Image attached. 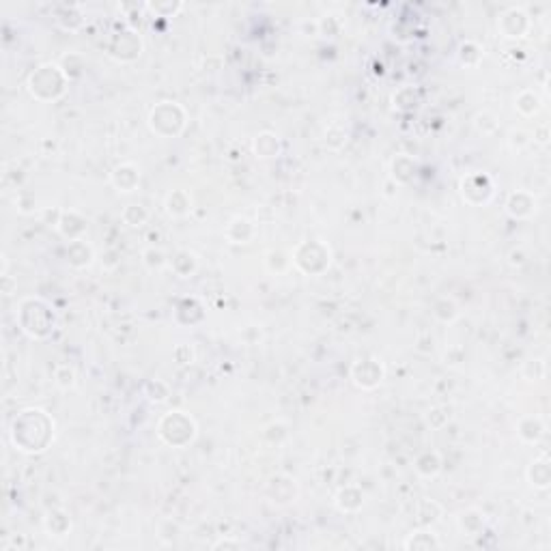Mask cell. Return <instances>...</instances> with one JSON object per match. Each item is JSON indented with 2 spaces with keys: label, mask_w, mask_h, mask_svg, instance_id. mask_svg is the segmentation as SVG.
<instances>
[{
  "label": "cell",
  "mask_w": 551,
  "mask_h": 551,
  "mask_svg": "<svg viewBox=\"0 0 551 551\" xmlns=\"http://www.w3.org/2000/svg\"><path fill=\"white\" fill-rule=\"evenodd\" d=\"M142 263L147 265V268H149L151 272H156V270L166 268V265H168V259H166L164 250L156 248V245H151V248H147V250L142 252Z\"/></svg>",
  "instance_id": "1f68e13d"
},
{
  "label": "cell",
  "mask_w": 551,
  "mask_h": 551,
  "mask_svg": "<svg viewBox=\"0 0 551 551\" xmlns=\"http://www.w3.org/2000/svg\"><path fill=\"white\" fill-rule=\"evenodd\" d=\"M459 527L465 532L467 536H478L485 530V517L478 510H467L459 517Z\"/></svg>",
  "instance_id": "484cf974"
},
{
  "label": "cell",
  "mask_w": 551,
  "mask_h": 551,
  "mask_svg": "<svg viewBox=\"0 0 551 551\" xmlns=\"http://www.w3.org/2000/svg\"><path fill=\"white\" fill-rule=\"evenodd\" d=\"M17 323L24 334H28L30 338H48L56 326L54 312L50 310V306L39 299V297H26L20 301V308H17Z\"/></svg>",
  "instance_id": "7a4b0ae2"
},
{
  "label": "cell",
  "mask_w": 551,
  "mask_h": 551,
  "mask_svg": "<svg viewBox=\"0 0 551 551\" xmlns=\"http://www.w3.org/2000/svg\"><path fill=\"white\" fill-rule=\"evenodd\" d=\"M527 144L530 142V134H525V131H512L510 134V144L515 147V144Z\"/></svg>",
  "instance_id": "74e56055"
},
{
  "label": "cell",
  "mask_w": 551,
  "mask_h": 551,
  "mask_svg": "<svg viewBox=\"0 0 551 551\" xmlns=\"http://www.w3.org/2000/svg\"><path fill=\"white\" fill-rule=\"evenodd\" d=\"M527 483L534 489H541V491L549 489V485H551V463H549L547 454H541V457H536L534 461L530 463V467H527Z\"/></svg>",
  "instance_id": "5bb4252c"
},
{
  "label": "cell",
  "mask_w": 551,
  "mask_h": 551,
  "mask_svg": "<svg viewBox=\"0 0 551 551\" xmlns=\"http://www.w3.org/2000/svg\"><path fill=\"white\" fill-rule=\"evenodd\" d=\"M403 547L407 551H431V549H442V541L431 530H415L405 539Z\"/></svg>",
  "instance_id": "e0dca14e"
},
{
  "label": "cell",
  "mask_w": 551,
  "mask_h": 551,
  "mask_svg": "<svg viewBox=\"0 0 551 551\" xmlns=\"http://www.w3.org/2000/svg\"><path fill=\"white\" fill-rule=\"evenodd\" d=\"M254 153L256 158H263V160H272L280 156V140L274 131H263V134L254 138Z\"/></svg>",
  "instance_id": "7402d4cb"
},
{
  "label": "cell",
  "mask_w": 551,
  "mask_h": 551,
  "mask_svg": "<svg viewBox=\"0 0 551 551\" xmlns=\"http://www.w3.org/2000/svg\"><path fill=\"white\" fill-rule=\"evenodd\" d=\"M158 435L168 446L183 448L194 442L196 422H194V418L187 415L185 411H168L158 424Z\"/></svg>",
  "instance_id": "277c9868"
},
{
  "label": "cell",
  "mask_w": 551,
  "mask_h": 551,
  "mask_svg": "<svg viewBox=\"0 0 551 551\" xmlns=\"http://www.w3.org/2000/svg\"><path fill=\"white\" fill-rule=\"evenodd\" d=\"M534 140H539L541 144H547L549 142V136H547V125H541L539 131H534Z\"/></svg>",
  "instance_id": "f35d334b"
},
{
  "label": "cell",
  "mask_w": 551,
  "mask_h": 551,
  "mask_svg": "<svg viewBox=\"0 0 551 551\" xmlns=\"http://www.w3.org/2000/svg\"><path fill=\"white\" fill-rule=\"evenodd\" d=\"M254 237V224L245 218H235L226 226V239L231 243H248Z\"/></svg>",
  "instance_id": "ffe728a7"
},
{
  "label": "cell",
  "mask_w": 551,
  "mask_h": 551,
  "mask_svg": "<svg viewBox=\"0 0 551 551\" xmlns=\"http://www.w3.org/2000/svg\"><path fill=\"white\" fill-rule=\"evenodd\" d=\"M413 170H415V164L407 156H398L392 162V177L396 183H409L413 177Z\"/></svg>",
  "instance_id": "83f0119b"
},
{
  "label": "cell",
  "mask_w": 551,
  "mask_h": 551,
  "mask_svg": "<svg viewBox=\"0 0 551 551\" xmlns=\"http://www.w3.org/2000/svg\"><path fill=\"white\" fill-rule=\"evenodd\" d=\"M334 504L340 512H357L359 508L364 506V493L359 487L347 485L343 487L334 498Z\"/></svg>",
  "instance_id": "9a60e30c"
},
{
  "label": "cell",
  "mask_w": 551,
  "mask_h": 551,
  "mask_svg": "<svg viewBox=\"0 0 551 551\" xmlns=\"http://www.w3.org/2000/svg\"><path fill=\"white\" fill-rule=\"evenodd\" d=\"M517 435L525 444H539L541 437L545 435V424L539 415H523L517 424Z\"/></svg>",
  "instance_id": "2e32d148"
},
{
  "label": "cell",
  "mask_w": 551,
  "mask_h": 551,
  "mask_svg": "<svg viewBox=\"0 0 551 551\" xmlns=\"http://www.w3.org/2000/svg\"><path fill=\"white\" fill-rule=\"evenodd\" d=\"M67 261H69V265H73V268H78V270L88 268V265L93 263V250H91V245L84 239L69 241Z\"/></svg>",
  "instance_id": "ac0fdd59"
},
{
  "label": "cell",
  "mask_w": 551,
  "mask_h": 551,
  "mask_svg": "<svg viewBox=\"0 0 551 551\" xmlns=\"http://www.w3.org/2000/svg\"><path fill=\"white\" fill-rule=\"evenodd\" d=\"M54 437L52 418L41 409H26L15 418L11 429L13 444L24 452H41Z\"/></svg>",
  "instance_id": "6da1fadb"
},
{
  "label": "cell",
  "mask_w": 551,
  "mask_h": 551,
  "mask_svg": "<svg viewBox=\"0 0 551 551\" xmlns=\"http://www.w3.org/2000/svg\"><path fill=\"white\" fill-rule=\"evenodd\" d=\"M293 263L297 265L299 272L308 274V276H319L330 268L332 250H330L328 243H323L319 239L301 241L293 252Z\"/></svg>",
  "instance_id": "5b68a950"
},
{
  "label": "cell",
  "mask_w": 551,
  "mask_h": 551,
  "mask_svg": "<svg viewBox=\"0 0 551 551\" xmlns=\"http://www.w3.org/2000/svg\"><path fill=\"white\" fill-rule=\"evenodd\" d=\"M170 268H173V272L181 278H187V276H192L198 268V263H196V256L194 254H189L185 250H179L173 261H170Z\"/></svg>",
  "instance_id": "d4e9b609"
},
{
  "label": "cell",
  "mask_w": 551,
  "mask_h": 551,
  "mask_svg": "<svg viewBox=\"0 0 551 551\" xmlns=\"http://www.w3.org/2000/svg\"><path fill=\"white\" fill-rule=\"evenodd\" d=\"M351 377L355 386L364 388V390H373L382 384L384 379V366L377 362L373 357H364V359H357L351 366Z\"/></svg>",
  "instance_id": "9c48e42d"
},
{
  "label": "cell",
  "mask_w": 551,
  "mask_h": 551,
  "mask_svg": "<svg viewBox=\"0 0 551 551\" xmlns=\"http://www.w3.org/2000/svg\"><path fill=\"white\" fill-rule=\"evenodd\" d=\"M392 102H394V108L396 110H411V108H415L418 106L415 88H411V86H405V91L401 88L392 97Z\"/></svg>",
  "instance_id": "d6a6232c"
},
{
  "label": "cell",
  "mask_w": 551,
  "mask_h": 551,
  "mask_svg": "<svg viewBox=\"0 0 551 551\" xmlns=\"http://www.w3.org/2000/svg\"><path fill=\"white\" fill-rule=\"evenodd\" d=\"M54 382H56V386L63 388V390L73 388L75 386V373H73V368L67 366V364L56 366V371H54Z\"/></svg>",
  "instance_id": "836d02e7"
},
{
  "label": "cell",
  "mask_w": 551,
  "mask_h": 551,
  "mask_svg": "<svg viewBox=\"0 0 551 551\" xmlns=\"http://www.w3.org/2000/svg\"><path fill=\"white\" fill-rule=\"evenodd\" d=\"M149 127L162 138H175L185 127V110L175 102H162L151 110Z\"/></svg>",
  "instance_id": "8992f818"
},
{
  "label": "cell",
  "mask_w": 551,
  "mask_h": 551,
  "mask_svg": "<svg viewBox=\"0 0 551 551\" xmlns=\"http://www.w3.org/2000/svg\"><path fill=\"white\" fill-rule=\"evenodd\" d=\"M500 30L506 39H521V37L530 30V17L523 9H508L500 17Z\"/></svg>",
  "instance_id": "8fae6325"
},
{
  "label": "cell",
  "mask_w": 551,
  "mask_h": 551,
  "mask_svg": "<svg viewBox=\"0 0 551 551\" xmlns=\"http://www.w3.org/2000/svg\"><path fill=\"white\" fill-rule=\"evenodd\" d=\"M166 212L175 218H183L192 212V198H189L185 189H173L166 196Z\"/></svg>",
  "instance_id": "44dd1931"
},
{
  "label": "cell",
  "mask_w": 551,
  "mask_h": 551,
  "mask_svg": "<svg viewBox=\"0 0 551 551\" xmlns=\"http://www.w3.org/2000/svg\"><path fill=\"white\" fill-rule=\"evenodd\" d=\"M69 78L65 75L61 65L46 63L37 67L28 78V91L35 100L39 102H56L65 93Z\"/></svg>",
  "instance_id": "3957f363"
},
{
  "label": "cell",
  "mask_w": 551,
  "mask_h": 551,
  "mask_svg": "<svg viewBox=\"0 0 551 551\" xmlns=\"http://www.w3.org/2000/svg\"><path fill=\"white\" fill-rule=\"evenodd\" d=\"M212 547L214 549H241V543L239 541H233V539H220Z\"/></svg>",
  "instance_id": "8d00e7d4"
},
{
  "label": "cell",
  "mask_w": 551,
  "mask_h": 551,
  "mask_svg": "<svg viewBox=\"0 0 551 551\" xmlns=\"http://www.w3.org/2000/svg\"><path fill=\"white\" fill-rule=\"evenodd\" d=\"M268 268L272 270V272H276V274H280V272H284L289 268V259H287V254L284 252H270L268 254Z\"/></svg>",
  "instance_id": "e575fe53"
},
{
  "label": "cell",
  "mask_w": 551,
  "mask_h": 551,
  "mask_svg": "<svg viewBox=\"0 0 551 551\" xmlns=\"http://www.w3.org/2000/svg\"><path fill=\"white\" fill-rule=\"evenodd\" d=\"M442 457L440 454H437L435 450L431 452V450H427V452H422V454H418V459H415V463H413V467H415V471L420 474V476H424V478H435L437 474L442 471Z\"/></svg>",
  "instance_id": "d6986e66"
},
{
  "label": "cell",
  "mask_w": 551,
  "mask_h": 551,
  "mask_svg": "<svg viewBox=\"0 0 551 551\" xmlns=\"http://www.w3.org/2000/svg\"><path fill=\"white\" fill-rule=\"evenodd\" d=\"M461 194L469 205H485L493 196V183L485 173H471L461 181Z\"/></svg>",
  "instance_id": "ba28073f"
},
{
  "label": "cell",
  "mask_w": 551,
  "mask_h": 551,
  "mask_svg": "<svg viewBox=\"0 0 551 551\" xmlns=\"http://www.w3.org/2000/svg\"><path fill=\"white\" fill-rule=\"evenodd\" d=\"M536 212V198L527 189H515L506 198V214L515 220H525Z\"/></svg>",
  "instance_id": "30bf717a"
},
{
  "label": "cell",
  "mask_w": 551,
  "mask_h": 551,
  "mask_svg": "<svg viewBox=\"0 0 551 551\" xmlns=\"http://www.w3.org/2000/svg\"><path fill=\"white\" fill-rule=\"evenodd\" d=\"M110 181H112V185L119 189V192L129 194V192H134V189L138 187V183H140V170L134 164H121V166H117L115 170H112Z\"/></svg>",
  "instance_id": "4fadbf2b"
},
{
  "label": "cell",
  "mask_w": 551,
  "mask_h": 551,
  "mask_svg": "<svg viewBox=\"0 0 551 551\" xmlns=\"http://www.w3.org/2000/svg\"><path fill=\"white\" fill-rule=\"evenodd\" d=\"M175 359H177L179 364H183V366L192 364L194 362V349L189 347V345H179L175 349Z\"/></svg>",
  "instance_id": "d590c367"
},
{
  "label": "cell",
  "mask_w": 551,
  "mask_h": 551,
  "mask_svg": "<svg viewBox=\"0 0 551 551\" xmlns=\"http://www.w3.org/2000/svg\"><path fill=\"white\" fill-rule=\"evenodd\" d=\"M56 229H59L61 235L67 237L69 241H75V239H82L84 237V233L88 229V222L78 212H61Z\"/></svg>",
  "instance_id": "7c38bea8"
},
{
  "label": "cell",
  "mask_w": 551,
  "mask_h": 551,
  "mask_svg": "<svg viewBox=\"0 0 551 551\" xmlns=\"http://www.w3.org/2000/svg\"><path fill=\"white\" fill-rule=\"evenodd\" d=\"M515 108L523 117H534L541 110V97L534 91H521L515 97Z\"/></svg>",
  "instance_id": "cb8c5ba5"
},
{
  "label": "cell",
  "mask_w": 551,
  "mask_h": 551,
  "mask_svg": "<svg viewBox=\"0 0 551 551\" xmlns=\"http://www.w3.org/2000/svg\"><path fill=\"white\" fill-rule=\"evenodd\" d=\"M108 54L115 61L131 63L142 54V39L138 37V32H134V30L117 32L115 37H112V41L108 44Z\"/></svg>",
  "instance_id": "52a82bcc"
},
{
  "label": "cell",
  "mask_w": 551,
  "mask_h": 551,
  "mask_svg": "<svg viewBox=\"0 0 551 551\" xmlns=\"http://www.w3.org/2000/svg\"><path fill=\"white\" fill-rule=\"evenodd\" d=\"M144 394L151 403H166L168 401V396H170V390L164 382H160V379H153V382H147L144 386Z\"/></svg>",
  "instance_id": "f546056e"
},
{
  "label": "cell",
  "mask_w": 551,
  "mask_h": 551,
  "mask_svg": "<svg viewBox=\"0 0 551 551\" xmlns=\"http://www.w3.org/2000/svg\"><path fill=\"white\" fill-rule=\"evenodd\" d=\"M46 532L50 536H56V539H63L67 532L71 530V521L69 517L65 515L63 510H52L50 515L46 517Z\"/></svg>",
  "instance_id": "603a6c76"
},
{
  "label": "cell",
  "mask_w": 551,
  "mask_h": 551,
  "mask_svg": "<svg viewBox=\"0 0 551 551\" xmlns=\"http://www.w3.org/2000/svg\"><path fill=\"white\" fill-rule=\"evenodd\" d=\"M510 263H512V265H523V263H525L523 252H521V250H519V252H517V250H512V254H510Z\"/></svg>",
  "instance_id": "ab89813d"
},
{
  "label": "cell",
  "mask_w": 551,
  "mask_h": 551,
  "mask_svg": "<svg viewBox=\"0 0 551 551\" xmlns=\"http://www.w3.org/2000/svg\"><path fill=\"white\" fill-rule=\"evenodd\" d=\"M149 220V212L142 207V205H127L123 209V222L129 224V226H142L144 222Z\"/></svg>",
  "instance_id": "4dcf8cb0"
},
{
  "label": "cell",
  "mask_w": 551,
  "mask_h": 551,
  "mask_svg": "<svg viewBox=\"0 0 551 551\" xmlns=\"http://www.w3.org/2000/svg\"><path fill=\"white\" fill-rule=\"evenodd\" d=\"M433 315L442 323H452L459 319V306L448 297H440L433 303Z\"/></svg>",
  "instance_id": "4316f807"
},
{
  "label": "cell",
  "mask_w": 551,
  "mask_h": 551,
  "mask_svg": "<svg viewBox=\"0 0 551 551\" xmlns=\"http://www.w3.org/2000/svg\"><path fill=\"white\" fill-rule=\"evenodd\" d=\"M459 61L465 67H476V65H480V61H483V50H480V46H476L474 41L461 44V48H459Z\"/></svg>",
  "instance_id": "f1b7e54d"
}]
</instances>
